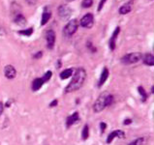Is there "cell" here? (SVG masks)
Segmentation results:
<instances>
[{
  "label": "cell",
  "instance_id": "1",
  "mask_svg": "<svg viewBox=\"0 0 154 145\" xmlns=\"http://www.w3.org/2000/svg\"><path fill=\"white\" fill-rule=\"evenodd\" d=\"M72 77H73L71 81L65 88V93H72V92L78 91L80 88H82L86 78V71L83 68H78L76 69L75 73H73Z\"/></svg>",
  "mask_w": 154,
  "mask_h": 145
},
{
  "label": "cell",
  "instance_id": "2",
  "mask_svg": "<svg viewBox=\"0 0 154 145\" xmlns=\"http://www.w3.org/2000/svg\"><path fill=\"white\" fill-rule=\"evenodd\" d=\"M142 58L143 55L140 52H131V53H127L122 57L121 62L124 65H131L138 63Z\"/></svg>",
  "mask_w": 154,
  "mask_h": 145
},
{
  "label": "cell",
  "instance_id": "3",
  "mask_svg": "<svg viewBox=\"0 0 154 145\" xmlns=\"http://www.w3.org/2000/svg\"><path fill=\"white\" fill-rule=\"evenodd\" d=\"M79 27V21L77 19L71 20L69 23L65 25V27L63 28V34L65 37H71L77 32Z\"/></svg>",
  "mask_w": 154,
  "mask_h": 145
},
{
  "label": "cell",
  "instance_id": "4",
  "mask_svg": "<svg viewBox=\"0 0 154 145\" xmlns=\"http://www.w3.org/2000/svg\"><path fill=\"white\" fill-rule=\"evenodd\" d=\"M106 96H107V93H104L101 96H99L98 99L95 101V103L93 104V110L95 113H99L106 108V103H105Z\"/></svg>",
  "mask_w": 154,
  "mask_h": 145
},
{
  "label": "cell",
  "instance_id": "5",
  "mask_svg": "<svg viewBox=\"0 0 154 145\" xmlns=\"http://www.w3.org/2000/svg\"><path fill=\"white\" fill-rule=\"evenodd\" d=\"M93 23H94V17L91 13H88V14L83 16L80 21L81 26L85 28H91L93 26Z\"/></svg>",
  "mask_w": 154,
  "mask_h": 145
},
{
  "label": "cell",
  "instance_id": "6",
  "mask_svg": "<svg viewBox=\"0 0 154 145\" xmlns=\"http://www.w3.org/2000/svg\"><path fill=\"white\" fill-rule=\"evenodd\" d=\"M57 13H58V16L61 20H68L72 15V9L70 8L67 5H60L58 10H57Z\"/></svg>",
  "mask_w": 154,
  "mask_h": 145
},
{
  "label": "cell",
  "instance_id": "7",
  "mask_svg": "<svg viewBox=\"0 0 154 145\" xmlns=\"http://www.w3.org/2000/svg\"><path fill=\"white\" fill-rule=\"evenodd\" d=\"M55 32L54 30H48L46 34V40H47V47L49 50H52L55 44Z\"/></svg>",
  "mask_w": 154,
  "mask_h": 145
},
{
  "label": "cell",
  "instance_id": "8",
  "mask_svg": "<svg viewBox=\"0 0 154 145\" xmlns=\"http://www.w3.org/2000/svg\"><path fill=\"white\" fill-rule=\"evenodd\" d=\"M124 137H125V133H124V131H121V130H116V131H112V133L109 134V137H108L107 140H106V142H107L108 144H109V143L112 142V140L116 137L123 138Z\"/></svg>",
  "mask_w": 154,
  "mask_h": 145
},
{
  "label": "cell",
  "instance_id": "9",
  "mask_svg": "<svg viewBox=\"0 0 154 145\" xmlns=\"http://www.w3.org/2000/svg\"><path fill=\"white\" fill-rule=\"evenodd\" d=\"M79 120H80V113L78 111L74 112L70 116H68L67 119H66V127H67V128H70V127L73 126L74 124H76Z\"/></svg>",
  "mask_w": 154,
  "mask_h": 145
},
{
  "label": "cell",
  "instance_id": "10",
  "mask_svg": "<svg viewBox=\"0 0 154 145\" xmlns=\"http://www.w3.org/2000/svg\"><path fill=\"white\" fill-rule=\"evenodd\" d=\"M4 74H5V77L9 80H13V78H15L16 76H17V71L14 66L12 65H7L5 68H4Z\"/></svg>",
  "mask_w": 154,
  "mask_h": 145
},
{
  "label": "cell",
  "instance_id": "11",
  "mask_svg": "<svg viewBox=\"0 0 154 145\" xmlns=\"http://www.w3.org/2000/svg\"><path fill=\"white\" fill-rule=\"evenodd\" d=\"M120 32V27H116L114 29V31L112 35L111 39H109V48H111L112 50H116V39H117V36L118 34Z\"/></svg>",
  "mask_w": 154,
  "mask_h": 145
},
{
  "label": "cell",
  "instance_id": "12",
  "mask_svg": "<svg viewBox=\"0 0 154 145\" xmlns=\"http://www.w3.org/2000/svg\"><path fill=\"white\" fill-rule=\"evenodd\" d=\"M132 8H133V1L131 0V1L123 4V5L119 8L118 12H119L120 15H126L132 11Z\"/></svg>",
  "mask_w": 154,
  "mask_h": 145
},
{
  "label": "cell",
  "instance_id": "13",
  "mask_svg": "<svg viewBox=\"0 0 154 145\" xmlns=\"http://www.w3.org/2000/svg\"><path fill=\"white\" fill-rule=\"evenodd\" d=\"M109 76V70L108 68H104L102 74H101V77H100V80H99V82H98V87H102L104 85V83L107 81L108 77Z\"/></svg>",
  "mask_w": 154,
  "mask_h": 145
},
{
  "label": "cell",
  "instance_id": "14",
  "mask_svg": "<svg viewBox=\"0 0 154 145\" xmlns=\"http://www.w3.org/2000/svg\"><path fill=\"white\" fill-rule=\"evenodd\" d=\"M44 82L43 81V80H42V77L40 78V77H37V78H35V80L32 81V91H34V92H36V91H38L39 89H41L42 88V86L44 85Z\"/></svg>",
  "mask_w": 154,
  "mask_h": 145
},
{
  "label": "cell",
  "instance_id": "15",
  "mask_svg": "<svg viewBox=\"0 0 154 145\" xmlns=\"http://www.w3.org/2000/svg\"><path fill=\"white\" fill-rule=\"evenodd\" d=\"M51 17V11H47V9L44 11L43 15H42V21H41V25H45L47 24L48 21L50 20Z\"/></svg>",
  "mask_w": 154,
  "mask_h": 145
},
{
  "label": "cell",
  "instance_id": "16",
  "mask_svg": "<svg viewBox=\"0 0 154 145\" xmlns=\"http://www.w3.org/2000/svg\"><path fill=\"white\" fill-rule=\"evenodd\" d=\"M143 63L147 66H153L154 65V57L151 53H148V54L144 55L143 58Z\"/></svg>",
  "mask_w": 154,
  "mask_h": 145
},
{
  "label": "cell",
  "instance_id": "17",
  "mask_svg": "<svg viewBox=\"0 0 154 145\" xmlns=\"http://www.w3.org/2000/svg\"><path fill=\"white\" fill-rule=\"evenodd\" d=\"M73 73H74L73 69H66L63 72L60 73V78L61 80H67V78L73 76Z\"/></svg>",
  "mask_w": 154,
  "mask_h": 145
},
{
  "label": "cell",
  "instance_id": "18",
  "mask_svg": "<svg viewBox=\"0 0 154 145\" xmlns=\"http://www.w3.org/2000/svg\"><path fill=\"white\" fill-rule=\"evenodd\" d=\"M14 20H15V23H17V25H20V26H23L26 23V19L21 14L16 15Z\"/></svg>",
  "mask_w": 154,
  "mask_h": 145
},
{
  "label": "cell",
  "instance_id": "19",
  "mask_svg": "<svg viewBox=\"0 0 154 145\" xmlns=\"http://www.w3.org/2000/svg\"><path fill=\"white\" fill-rule=\"evenodd\" d=\"M138 91H139V93L140 95L142 101H143V102H146V101L147 100V98H148V95H147V93L146 92V90H144V88H143V86H140L139 88H138Z\"/></svg>",
  "mask_w": 154,
  "mask_h": 145
},
{
  "label": "cell",
  "instance_id": "20",
  "mask_svg": "<svg viewBox=\"0 0 154 145\" xmlns=\"http://www.w3.org/2000/svg\"><path fill=\"white\" fill-rule=\"evenodd\" d=\"M89 137V128L87 125H85L82 128V137L83 140H86Z\"/></svg>",
  "mask_w": 154,
  "mask_h": 145
},
{
  "label": "cell",
  "instance_id": "21",
  "mask_svg": "<svg viewBox=\"0 0 154 145\" xmlns=\"http://www.w3.org/2000/svg\"><path fill=\"white\" fill-rule=\"evenodd\" d=\"M33 32H34L33 27H30V28L24 29V30H20V31H19V34L23 35V36H27V37H29V36H31Z\"/></svg>",
  "mask_w": 154,
  "mask_h": 145
},
{
  "label": "cell",
  "instance_id": "22",
  "mask_svg": "<svg viewBox=\"0 0 154 145\" xmlns=\"http://www.w3.org/2000/svg\"><path fill=\"white\" fill-rule=\"evenodd\" d=\"M105 103H106V107H109V105H112V103H113V96L111 95V94H107V96H106Z\"/></svg>",
  "mask_w": 154,
  "mask_h": 145
},
{
  "label": "cell",
  "instance_id": "23",
  "mask_svg": "<svg viewBox=\"0 0 154 145\" xmlns=\"http://www.w3.org/2000/svg\"><path fill=\"white\" fill-rule=\"evenodd\" d=\"M143 143H144V137H138L134 141L130 142L128 145H143Z\"/></svg>",
  "mask_w": 154,
  "mask_h": 145
},
{
  "label": "cell",
  "instance_id": "24",
  "mask_svg": "<svg viewBox=\"0 0 154 145\" xmlns=\"http://www.w3.org/2000/svg\"><path fill=\"white\" fill-rule=\"evenodd\" d=\"M51 76H52V73H51V71H48L47 73H45V74H44L43 77H42L43 81L45 82V83H46L47 81H49V80H51Z\"/></svg>",
  "mask_w": 154,
  "mask_h": 145
},
{
  "label": "cell",
  "instance_id": "25",
  "mask_svg": "<svg viewBox=\"0 0 154 145\" xmlns=\"http://www.w3.org/2000/svg\"><path fill=\"white\" fill-rule=\"evenodd\" d=\"M93 4V0H83L82 2V8H90Z\"/></svg>",
  "mask_w": 154,
  "mask_h": 145
},
{
  "label": "cell",
  "instance_id": "26",
  "mask_svg": "<svg viewBox=\"0 0 154 145\" xmlns=\"http://www.w3.org/2000/svg\"><path fill=\"white\" fill-rule=\"evenodd\" d=\"M100 128H101V133L103 134L106 130V128H107V124H106L105 122H101L100 123Z\"/></svg>",
  "mask_w": 154,
  "mask_h": 145
},
{
  "label": "cell",
  "instance_id": "27",
  "mask_svg": "<svg viewBox=\"0 0 154 145\" xmlns=\"http://www.w3.org/2000/svg\"><path fill=\"white\" fill-rule=\"evenodd\" d=\"M86 46H87V47H88L92 52H95V51H96V48H95L93 46H92V44H91L90 42H87V45H86Z\"/></svg>",
  "mask_w": 154,
  "mask_h": 145
},
{
  "label": "cell",
  "instance_id": "28",
  "mask_svg": "<svg viewBox=\"0 0 154 145\" xmlns=\"http://www.w3.org/2000/svg\"><path fill=\"white\" fill-rule=\"evenodd\" d=\"M106 1H107V0H101V1H100L99 6H98V11H99V12H100L101 10H102V8H103V6H104V4L106 3Z\"/></svg>",
  "mask_w": 154,
  "mask_h": 145
},
{
  "label": "cell",
  "instance_id": "29",
  "mask_svg": "<svg viewBox=\"0 0 154 145\" xmlns=\"http://www.w3.org/2000/svg\"><path fill=\"white\" fill-rule=\"evenodd\" d=\"M42 55H43L42 51H38L36 54H34V55H33V58H35V59H39V58H41Z\"/></svg>",
  "mask_w": 154,
  "mask_h": 145
},
{
  "label": "cell",
  "instance_id": "30",
  "mask_svg": "<svg viewBox=\"0 0 154 145\" xmlns=\"http://www.w3.org/2000/svg\"><path fill=\"white\" fill-rule=\"evenodd\" d=\"M57 104H58V101H57V100H54V101H52V102L50 104V107H56Z\"/></svg>",
  "mask_w": 154,
  "mask_h": 145
},
{
  "label": "cell",
  "instance_id": "31",
  "mask_svg": "<svg viewBox=\"0 0 154 145\" xmlns=\"http://www.w3.org/2000/svg\"><path fill=\"white\" fill-rule=\"evenodd\" d=\"M26 2H27L28 5L30 6H33L35 3H36V0H26Z\"/></svg>",
  "mask_w": 154,
  "mask_h": 145
},
{
  "label": "cell",
  "instance_id": "32",
  "mask_svg": "<svg viewBox=\"0 0 154 145\" xmlns=\"http://www.w3.org/2000/svg\"><path fill=\"white\" fill-rule=\"evenodd\" d=\"M4 107H4V104L0 102V115H1V114L3 113V111H4Z\"/></svg>",
  "mask_w": 154,
  "mask_h": 145
},
{
  "label": "cell",
  "instance_id": "33",
  "mask_svg": "<svg viewBox=\"0 0 154 145\" xmlns=\"http://www.w3.org/2000/svg\"><path fill=\"white\" fill-rule=\"evenodd\" d=\"M131 123H132L131 119H126V120H124V122H123V124H124V125H130Z\"/></svg>",
  "mask_w": 154,
  "mask_h": 145
},
{
  "label": "cell",
  "instance_id": "34",
  "mask_svg": "<svg viewBox=\"0 0 154 145\" xmlns=\"http://www.w3.org/2000/svg\"><path fill=\"white\" fill-rule=\"evenodd\" d=\"M60 67H61V61L57 60V69H59Z\"/></svg>",
  "mask_w": 154,
  "mask_h": 145
},
{
  "label": "cell",
  "instance_id": "35",
  "mask_svg": "<svg viewBox=\"0 0 154 145\" xmlns=\"http://www.w3.org/2000/svg\"><path fill=\"white\" fill-rule=\"evenodd\" d=\"M151 93H154V86L151 87Z\"/></svg>",
  "mask_w": 154,
  "mask_h": 145
},
{
  "label": "cell",
  "instance_id": "36",
  "mask_svg": "<svg viewBox=\"0 0 154 145\" xmlns=\"http://www.w3.org/2000/svg\"><path fill=\"white\" fill-rule=\"evenodd\" d=\"M67 1H74V0H67Z\"/></svg>",
  "mask_w": 154,
  "mask_h": 145
}]
</instances>
